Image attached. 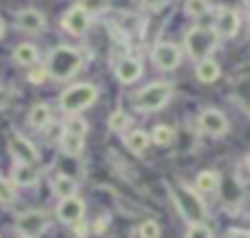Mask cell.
<instances>
[{
    "instance_id": "obj_1",
    "label": "cell",
    "mask_w": 250,
    "mask_h": 238,
    "mask_svg": "<svg viewBox=\"0 0 250 238\" xmlns=\"http://www.w3.org/2000/svg\"><path fill=\"white\" fill-rule=\"evenodd\" d=\"M82 66V55L78 49L70 45H59L51 51L47 59V74L55 80H68L72 78Z\"/></svg>"
},
{
    "instance_id": "obj_2",
    "label": "cell",
    "mask_w": 250,
    "mask_h": 238,
    "mask_svg": "<svg viewBox=\"0 0 250 238\" xmlns=\"http://www.w3.org/2000/svg\"><path fill=\"white\" fill-rule=\"evenodd\" d=\"M172 96V86L168 82H150L133 96V107L137 111H156L168 103Z\"/></svg>"
},
{
    "instance_id": "obj_3",
    "label": "cell",
    "mask_w": 250,
    "mask_h": 238,
    "mask_svg": "<svg viewBox=\"0 0 250 238\" xmlns=\"http://www.w3.org/2000/svg\"><path fill=\"white\" fill-rule=\"evenodd\" d=\"M98 99V90L94 84H88V82H80V84H74L70 88H66L62 94H61V109L64 113H78L86 107H90L94 101Z\"/></svg>"
},
{
    "instance_id": "obj_4",
    "label": "cell",
    "mask_w": 250,
    "mask_h": 238,
    "mask_svg": "<svg viewBox=\"0 0 250 238\" xmlns=\"http://www.w3.org/2000/svg\"><path fill=\"white\" fill-rule=\"evenodd\" d=\"M217 45V35L207 27H191L186 33V49L193 60H203Z\"/></svg>"
},
{
    "instance_id": "obj_5",
    "label": "cell",
    "mask_w": 250,
    "mask_h": 238,
    "mask_svg": "<svg viewBox=\"0 0 250 238\" xmlns=\"http://www.w3.org/2000/svg\"><path fill=\"white\" fill-rule=\"evenodd\" d=\"M172 193H174L176 205H178V209L182 211V215L186 217V220H189L191 224H199V222L205 220V205H203V201L197 197L195 191H191V189L186 187V185H180V187H176Z\"/></svg>"
},
{
    "instance_id": "obj_6",
    "label": "cell",
    "mask_w": 250,
    "mask_h": 238,
    "mask_svg": "<svg viewBox=\"0 0 250 238\" xmlns=\"http://www.w3.org/2000/svg\"><path fill=\"white\" fill-rule=\"evenodd\" d=\"M240 27V20H238V14L232 10V8H227V6H221L217 10V16H215V21H213V33L217 35V39H230L236 35Z\"/></svg>"
},
{
    "instance_id": "obj_7",
    "label": "cell",
    "mask_w": 250,
    "mask_h": 238,
    "mask_svg": "<svg viewBox=\"0 0 250 238\" xmlns=\"http://www.w3.org/2000/svg\"><path fill=\"white\" fill-rule=\"evenodd\" d=\"M182 60V51L174 43H158L152 49V62L160 70H174Z\"/></svg>"
},
{
    "instance_id": "obj_8",
    "label": "cell",
    "mask_w": 250,
    "mask_h": 238,
    "mask_svg": "<svg viewBox=\"0 0 250 238\" xmlns=\"http://www.w3.org/2000/svg\"><path fill=\"white\" fill-rule=\"evenodd\" d=\"M49 226V218L41 211H27L18 218V230L25 238H37Z\"/></svg>"
},
{
    "instance_id": "obj_9",
    "label": "cell",
    "mask_w": 250,
    "mask_h": 238,
    "mask_svg": "<svg viewBox=\"0 0 250 238\" xmlns=\"http://www.w3.org/2000/svg\"><path fill=\"white\" fill-rule=\"evenodd\" d=\"M199 125L205 133L213 135V137H221L229 131V119L225 117L223 111L215 109V107H209V109H203L201 115H199Z\"/></svg>"
},
{
    "instance_id": "obj_10",
    "label": "cell",
    "mask_w": 250,
    "mask_h": 238,
    "mask_svg": "<svg viewBox=\"0 0 250 238\" xmlns=\"http://www.w3.org/2000/svg\"><path fill=\"white\" fill-rule=\"evenodd\" d=\"M61 25L72 35H82L90 25V16L80 4H76L70 10H66V14L61 18Z\"/></svg>"
},
{
    "instance_id": "obj_11",
    "label": "cell",
    "mask_w": 250,
    "mask_h": 238,
    "mask_svg": "<svg viewBox=\"0 0 250 238\" xmlns=\"http://www.w3.org/2000/svg\"><path fill=\"white\" fill-rule=\"evenodd\" d=\"M10 150H12L14 158H16L18 162H21V164H35V162L39 160V154H37L35 146H33L27 139H23L21 135H14V137H12V140H10Z\"/></svg>"
},
{
    "instance_id": "obj_12",
    "label": "cell",
    "mask_w": 250,
    "mask_h": 238,
    "mask_svg": "<svg viewBox=\"0 0 250 238\" xmlns=\"http://www.w3.org/2000/svg\"><path fill=\"white\" fill-rule=\"evenodd\" d=\"M16 23L25 33H39L45 27V18L39 10L27 8V10H20L16 14Z\"/></svg>"
},
{
    "instance_id": "obj_13",
    "label": "cell",
    "mask_w": 250,
    "mask_h": 238,
    "mask_svg": "<svg viewBox=\"0 0 250 238\" xmlns=\"http://www.w3.org/2000/svg\"><path fill=\"white\" fill-rule=\"evenodd\" d=\"M84 215V201L78 199L76 195L74 197H68V199H61L59 207H57V217L62 220V222H76L80 220Z\"/></svg>"
},
{
    "instance_id": "obj_14",
    "label": "cell",
    "mask_w": 250,
    "mask_h": 238,
    "mask_svg": "<svg viewBox=\"0 0 250 238\" xmlns=\"http://www.w3.org/2000/svg\"><path fill=\"white\" fill-rule=\"evenodd\" d=\"M115 74H117V78H119L123 84H133V82L139 80V76L143 74V62L137 60V59H123V60L117 64Z\"/></svg>"
},
{
    "instance_id": "obj_15",
    "label": "cell",
    "mask_w": 250,
    "mask_h": 238,
    "mask_svg": "<svg viewBox=\"0 0 250 238\" xmlns=\"http://www.w3.org/2000/svg\"><path fill=\"white\" fill-rule=\"evenodd\" d=\"M195 76H197L199 82L211 84V82H215V80L221 76V66H219L211 57H207V59H203V60L197 62V66H195Z\"/></svg>"
},
{
    "instance_id": "obj_16",
    "label": "cell",
    "mask_w": 250,
    "mask_h": 238,
    "mask_svg": "<svg viewBox=\"0 0 250 238\" xmlns=\"http://www.w3.org/2000/svg\"><path fill=\"white\" fill-rule=\"evenodd\" d=\"M12 176H14V181L18 185H33L37 181V178H39L37 170L31 164H21V162H16L14 164Z\"/></svg>"
},
{
    "instance_id": "obj_17",
    "label": "cell",
    "mask_w": 250,
    "mask_h": 238,
    "mask_svg": "<svg viewBox=\"0 0 250 238\" xmlns=\"http://www.w3.org/2000/svg\"><path fill=\"white\" fill-rule=\"evenodd\" d=\"M37 59H39V51H37V47L31 45V43H21V45H18V47L14 49V60H16L18 64L29 66V64L37 62Z\"/></svg>"
},
{
    "instance_id": "obj_18",
    "label": "cell",
    "mask_w": 250,
    "mask_h": 238,
    "mask_svg": "<svg viewBox=\"0 0 250 238\" xmlns=\"http://www.w3.org/2000/svg\"><path fill=\"white\" fill-rule=\"evenodd\" d=\"M84 148V140L80 135H74V133H62L61 137V150L66 154V156H78Z\"/></svg>"
},
{
    "instance_id": "obj_19",
    "label": "cell",
    "mask_w": 250,
    "mask_h": 238,
    "mask_svg": "<svg viewBox=\"0 0 250 238\" xmlns=\"http://www.w3.org/2000/svg\"><path fill=\"white\" fill-rule=\"evenodd\" d=\"M53 189L61 199H68V197H74V193L78 189V183L68 176H59L53 183Z\"/></svg>"
},
{
    "instance_id": "obj_20",
    "label": "cell",
    "mask_w": 250,
    "mask_h": 238,
    "mask_svg": "<svg viewBox=\"0 0 250 238\" xmlns=\"http://www.w3.org/2000/svg\"><path fill=\"white\" fill-rule=\"evenodd\" d=\"M49 119H51V109H49V105L37 103V105L31 107V111H29V125H31V127L43 129V127L49 123Z\"/></svg>"
},
{
    "instance_id": "obj_21",
    "label": "cell",
    "mask_w": 250,
    "mask_h": 238,
    "mask_svg": "<svg viewBox=\"0 0 250 238\" xmlns=\"http://www.w3.org/2000/svg\"><path fill=\"white\" fill-rule=\"evenodd\" d=\"M125 142H127L129 150H133V152L141 154V152H143V150L148 146L150 139H148V135H146L145 131H133V133H129V135H127Z\"/></svg>"
},
{
    "instance_id": "obj_22",
    "label": "cell",
    "mask_w": 250,
    "mask_h": 238,
    "mask_svg": "<svg viewBox=\"0 0 250 238\" xmlns=\"http://www.w3.org/2000/svg\"><path fill=\"white\" fill-rule=\"evenodd\" d=\"M195 185H197L199 191H215L219 187V174L213 172V170H205L197 176Z\"/></svg>"
},
{
    "instance_id": "obj_23",
    "label": "cell",
    "mask_w": 250,
    "mask_h": 238,
    "mask_svg": "<svg viewBox=\"0 0 250 238\" xmlns=\"http://www.w3.org/2000/svg\"><path fill=\"white\" fill-rule=\"evenodd\" d=\"M172 139H174V129L172 127H168V125H156L152 129V140L156 144L166 146V144L172 142Z\"/></svg>"
},
{
    "instance_id": "obj_24",
    "label": "cell",
    "mask_w": 250,
    "mask_h": 238,
    "mask_svg": "<svg viewBox=\"0 0 250 238\" xmlns=\"http://www.w3.org/2000/svg\"><path fill=\"white\" fill-rule=\"evenodd\" d=\"M109 2L111 0H80L78 4L86 10V14L92 18V16H98L102 12H105L109 8Z\"/></svg>"
},
{
    "instance_id": "obj_25",
    "label": "cell",
    "mask_w": 250,
    "mask_h": 238,
    "mask_svg": "<svg viewBox=\"0 0 250 238\" xmlns=\"http://www.w3.org/2000/svg\"><path fill=\"white\" fill-rule=\"evenodd\" d=\"M209 12V2L207 0H186V14L191 18H201Z\"/></svg>"
},
{
    "instance_id": "obj_26",
    "label": "cell",
    "mask_w": 250,
    "mask_h": 238,
    "mask_svg": "<svg viewBox=\"0 0 250 238\" xmlns=\"http://www.w3.org/2000/svg\"><path fill=\"white\" fill-rule=\"evenodd\" d=\"M129 123H131V119H129V117H127V113H125V111H121V109L113 111V113L109 115V119H107V125H109L113 131H123Z\"/></svg>"
},
{
    "instance_id": "obj_27",
    "label": "cell",
    "mask_w": 250,
    "mask_h": 238,
    "mask_svg": "<svg viewBox=\"0 0 250 238\" xmlns=\"http://www.w3.org/2000/svg\"><path fill=\"white\" fill-rule=\"evenodd\" d=\"M86 121L84 119H80V117H70L68 121H66V125H64V131L66 133H74V135H80V137H84V133H86Z\"/></svg>"
},
{
    "instance_id": "obj_28",
    "label": "cell",
    "mask_w": 250,
    "mask_h": 238,
    "mask_svg": "<svg viewBox=\"0 0 250 238\" xmlns=\"http://www.w3.org/2000/svg\"><path fill=\"white\" fill-rule=\"evenodd\" d=\"M186 238H213V232H211V228H207L203 222H199V224H191V226H189Z\"/></svg>"
},
{
    "instance_id": "obj_29",
    "label": "cell",
    "mask_w": 250,
    "mask_h": 238,
    "mask_svg": "<svg viewBox=\"0 0 250 238\" xmlns=\"http://www.w3.org/2000/svg\"><path fill=\"white\" fill-rule=\"evenodd\" d=\"M14 197H16V191H14L12 183L0 176V203H12Z\"/></svg>"
},
{
    "instance_id": "obj_30",
    "label": "cell",
    "mask_w": 250,
    "mask_h": 238,
    "mask_svg": "<svg viewBox=\"0 0 250 238\" xmlns=\"http://www.w3.org/2000/svg\"><path fill=\"white\" fill-rule=\"evenodd\" d=\"M141 236L143 238H158L160 236V228L154 220H145L141 224Z\"/></svg>"
},
{
    "instance_id": "obj_31",
    "label": "cell",
    "mask_w": 250,
    "mask_h": 238,
    "mask_svg": "<svg viewBox=\"0 0 250 238\" xmlns=\"http://www.w3.org/2000/svg\"><path fill=\"white\" fill-rule=\"evenodd\" d=\"M45 78H47V68H45V66H35V68H31L29 74H27V80H29L31 84H41Z\"/></svg>"
},
{
    "instance_id": "obj_32",
    "label": "cell",
    "mask_w": 250,
    "mask_h": 238,
    "mask_svg": "<svg viewBox=\"0 0 250 238\" xmlns=\"http://www.w3.org/2000/svg\"><path fill=\"white\" fill-rule=\"evenodd\" d=\"M74 232H76V236H80V238L86 236V222H84L82 218L76 220V224H74Z\"/></svg>"
},
{
    "instance_id": "obj_33",
    "label": "cell",
    "mask_w": 250,
    "mask_h": 238,
    "mask_svg": "<svg viewBox=\"0 0 250 238\" xmlns=\"http://www.w3.org/2000/svg\"><path fill=\"white\" fill-rule=\"evenodd\" d=\"M164 2H166V0H143V4L148 6V8H160Z\"/></svg>"
},
{
    "instance_id": "obj_34",
    "label": "cell",
    "mask_w": 250,
    "mask_h": 238,
    "mask_svg": "<svg viewBox=\"0 0 250 238\" xmlns=\"http://www.w3.org/2000/svg\"><path fill=\"white\" fill-rule=\"evenodd\" d=\"M229 238H250V234H248V232H236V234H232V236H229Z\"/></svg>"
},
{
    "instance_id": "obj_35",
    "label": "cell",
    "mask_w": 250,
    "mask_h": 238,
    "mask_svg": "<svg viewBox=\"0 0 250 238\" xmlns=\"http://www.w3.org/2000/svg\"><path fill=\"white\" fill-rule=\"evenodd\" d=\"M4 33H6V23H4V20L0 18V39L4 37Z\"/></svg>"
},
{
    "instance_id": "obj_36",
    "label": "cell",
    "mask_w": 250,
    "mask_h": 238,
    "mask_svg": "<svg viewBox=\"0 0 250 238\" xmlns=\"http://www.w3.org/2000/svg\"><path fill=\"white\" fill-rule=\"evenodd\" d=\"M246 166H248V170H250V154L246 156Z\"/></svg>"
}]
</instances>
